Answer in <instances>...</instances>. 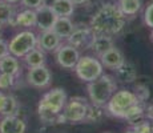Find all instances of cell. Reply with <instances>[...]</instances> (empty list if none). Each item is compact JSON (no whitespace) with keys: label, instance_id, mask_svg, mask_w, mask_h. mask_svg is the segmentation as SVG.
<instances>
[{"label":"cell","instance_id":"obj_15","mask_svg":"<svg viewBox=\"0 0 153 133\" xmlns=\"http://www.w3.org/2000/svg\"><path fill=\"white\" fill-rule=\"evenodd\" d=\"M116 71V77L124 84H132L137 80V69L129 61H124Z\"/></svg>","mask_w":153,"mask_h":133},{"label":"cell","instance_id":"obj_21","mask_svg":"<svg viewBox=\"0 0 153 133\" xmlns=\"http://www.w3.org/2000/svg\"><path fill=\"white\" fill-rule=\"evenodd\" d=\"M117 8L125 16H133L141 10V0H117Z\"/></svg>","mask_w":153,"mask_h":133},{"label":"cell","instance_id":"obj_32","mask_svg":"<svg viewBox=\"0 0 153 133\" xmlns=\"http://www.w3.org/2000/svg\"><path fill=\"white\" fill-rule=\"evenodd\" d=\"M5 103H7V94L3 93L1 91H0V114H1V113H3V111H4Z\"/></svg>","mask_w":153,"mask_h":133},{"label":"cell","instance_id":"obj_5","mask_svg":"<svg viewBox=\"0 0 153 133\" xmlns=\"http://www.w3.org/2000/svg\"><path fill=\"white\" fill-rule=\"evenodd\" d=\"M73 69H75L76 76L81 81L91 82L102 75L104 67H102L101 61L95 59L93 56H80L77 64Z\"/></svg>","mask_w":153,"mask_h":133},{"label":"cell","instance_id":"obj_27","mask_svg":"<svg viewBox=\"0 0 153 133\" xmlns=\"http://www.w3.org/2000/svg\"><path fill=\"white\" fill-rule=\"evenodd\" d=\"M136 96L137 99L140 100L141 103L145 101V100L149 99V96H151V92H149V87H146V85H143V84H139L136 85Z\"/></svg>","mask_w":153,"mask_h":133},{"label":"cell","instance_id":"obj_35","mask_svg":"<svg viewBox=\"0 0 153 133\" xmlns=\"http://www.w3.org/2000/svg\"><path fill=\"white\" fill-rule=\"evenodd\" d=\"M3 1L10 3V4H17V3H20V0H3Z\"/></svg>","mask_w":153,"mask_h":133},{"label":"cell","instance_id":"obj_13","mask_svg":"<svg viewBox=\"0 0 153 133\" xmlns=\"http://www.w3.org/2000/svg\"><path fill=\"white\" fill-rule=\"evenodd\" d=\"M37 45L40 49L47 52H55L61 45V37L53 31H42V35L37 37Z\"/></svg>","mask_w":153,"mask_h":133},{"label":"cell","instance_id":"obj_20","mask_svg":"<svg viewBox=\"0 0 153 133\" xmlns=\"http://www.w3.org/2000/svg\"><path fill=\"white\" fill-rule=\"evenodd\" d=\"M49 5L59 17H69L75 11V4L71 0H52Z\"/></svg>","mask_w":153,"mask_h":133},{"label":"cell","instance_id":"obj_8","mask_svg":"<svg viewBox=\"0 0 153 133\" xmlns=\"http://www.w3.org/2000/svg\"><path fill=\"white\" fill-rule=\"evenodd\" d=\"M95 36L96 35L93 33L89 25L75 27L73 32L67 37V40H68V44L73 45L77 49H89Z\"/></svg>","mask_w":153,"mask_h":133},{"label":"cell","instance_id":"obj_17","mask_svg":"<svg viewBox=\"0 0 153 133\" xmlns=\"http://www.w3.org/2000/svg\"><path fill=\"white\" fill-rule=\"evenodd\" d=\"M113 40L111 36H105V35H96L93 39L92 44H91V49L96 53V55L101 56L102 53H105L108 49H111L113 47Z\"/></svg>","mask_w":153,"mask_h":133},{"label":"cell","instance_id":"obj_7","mask_svg":"<svg viewBox=\"0 0 153 133\" xmlns=\"http://www.w3.org/2000/svg\"><path fill=\"white\" fill-rule=\"evenodd\" d=\"M87 106L88 103L83 97H72L71 100H67L65 105L61 111L64 124H76L84 121L85 114H87Z\"/></svg>","mask_w":153,"mask_h":133},{"label":"cell","instance_id":"obj_4","mask_svg":"<svg viewBox=\"0 0 153 133\" xmlns=\"http://www.w3.org/2000/svg\"><path fill=\"white\" fill-rule=\"evenodd\" d=\"M139 103H141V101L137 99L134 92L121 89V91H116V92L113 93V96L111 97V100L108 101V104L105 106H107L108 112H109L111 114L123 119L125 112L128 111L132 105L139 104Z\"/></svg>","mask_w":153,"mask_h":133},{"label":"cell","instance_id":"obj_26","mask_svg":"<svg viewBox=\"0 0 153 133\" xmlns=\"http://www.w3.org/2000/svg\"><path fill=\"white\" fill-rule=\"evenodd\" d=\"M15 77H16V76L10 75V73L0 72V91H5V89L12 88L13 84H15V81H16Z\"/></svg>","mask_w":153,"mask_h":133},{"label":"cell","instance_id":"obj_23","mask_svg":"<svg viewBox=\"0 0 153 133\" xmlns=\"http://www.w3.org/2000/svg\"><path fill=\"white\" fill-rule=\"evenodd\" d=\"M16 12H15L13 4L0 0V23L1 24H12Z\"/></svg>","mask_w":153,"mask_h":133},{"label":"cell","instance_id":"obj_29","mask_svg":"<svg viewBox=\"0 0 153 133\" xmlns=\"http://www.w3.org/2000/svg\"><path fill=\"white\" fill-rule=\"evenodd\" d=\"M144 23L151 29L153 28V1L146 5L145 11H144Z\"/></svg>","mask_w":153,"mask_h":133},{"label":"cell","instance_id":"obj_14","mask_svg":"<svg viewBox=\"0 0 153 133\" xmlns=\"http://www.w3.org/2000/svg\"><path fill=\"white\" fill-rule=\"evenodd\" d=\"M100 61H101L102 67L109 68V69L114 71V69H117V68L121 65L123 63H124L125 59H124L123 52L113 45L111 49H108L107 52L102 53V55L100 56Z\"/></svg>","mask_w":153,"mask_h":133},{"label":"cell","instance_id":"obj_24","mask_svg":"<svg viewBox=\"0 0 153 133\" xmlns=\"http://www.w3.org/2000/svg\"><path fill=\"white\" fill-rule=\"evenodd\" d=\"M102 106L95 105V104H88L87 106V114H85V120L88 123H99L102 119Z\"/></svg>","mask_w":153,"mask_h":133},{"label":"cell","instance_id":"obj_22","mask_svg":"<svg viewBox=\"0 0 153 133\" xmlns=\"http://www.w3.org/2000/svg\"><path fill=\"white\" fill-rule=\"evenodd\" d=\"M24 61L25 64L32 68V67H40V65H45V53L43 52V49L40 48H33L31 49L27 55L24 56Z\"/></svg>","mask_w":153,"mask_h":133},{"label":"cell","instance_id":"obj_3","mask_svg":"<svg viewBox=\"0 0 153 133\" xmlns=\"http://www.w3.org/2000/svg\"><path fill=\"white\" fill-rule=\"evenodd\" d=\"M88 96L92 104L99 106H105L113 93L117 91V81L113 76L102 73L99 79L88 82Z\"/></svg>","mask_w":153,"mask_h":133},{"label":"cell","instance_id":"obj_33","mask_svg":"<svg viewBox=\"0 0 153 133\" xmlns=\"http://www.w3.org/2000/svg\"><path fill=\"white\" fill-rule=\"evenodd\" d=\"M145 119L153 124V105H149L145 109Z\"/></svg>","mask_w":153,"mask_h":133},{"label":"cell","instance_id":"obj_19","mask_svg":"<svg viewBox=\"0 0 153 133\" xmlns=\"http://www.w3.org/2000/svg\"><path fill=\"white\" fill-rule=\"evenodd\" d=\"M52 29H53L61 39H67L73 32V29H75V24L72 23V20H71L69 17L61 16V17H57V20H56Z\"/></svg>","mask_w":153,"mask_h":133},{"label":"cell","instance_id":"obj_2","mask_svg":"<svg viewBox=\"0 0 153 133\" xmlns=\"http://www.w3.org/2000/svg\"><path fill=\"white\" fill-rule=\"evenodd\" d=\"M68 96L64 88H53L47 92L40 99L37 112L39 117L45 125H55V124H64L61 111L65 105Z\"/></svg>","mask_w":153,"mask_h":133},{"label":"cell","instance_id":"obj_12","mask_svg":"<svg viewBox=\"0 0 153 133\" xmlns=\"http://www.w3.org/2000/svg\"><path fill=\"white\" fill-rule=\"evenodd\" d=\"M27 124L17 114L4 116L0 120V133H25Z\"/></svg>","mask_w":153,"mask_h":133},{"label":"cell","instance_id":"obj_6","mask_svg":"<svg viewBox=\"0 0 153 133\" xmlns=\"http://www.w3.org/2000/svg\"><path fill=\"white\" fill-rule=\"evenodd\" d=\"M37 47V36L35 32L29 31H22L17 35H15L12 40L8 44L10 53L13 55L15 57H24L31 49Z\"/></svg>","mask_w":153,"mask_h":133},{"label":"cell","instance_id":"obj_34","mask_svg":"<svg viewBox=\"0 0 153 133\" xmlns=\"http://www.w3.org/2000/svg\"><path fill=\"white\" fill-rule=\"evenodd\" d=\"M75 5H83V4H87L89 0H71Z\"/></svg>","mask_w":153,"mask_h":133},{"label":"cell","instance_id":"obj_31","mask_svg":"<svg viewBox=\"0 0 153 133\" xmlns=\"http://www.w3.org/2000/svg\"><path fill=\"white\" fill-rule=\"evenodd\" d=\"M8 53H10V49H8V43L0 37V59H3L4 56H7Z\"/></svg>","mask_w":153,"mask_h":133},{"label":"cell","instance_id":"obj_18","mask_svg":"<svg viewBox=\"0 0 153 133\" xmlns=\"http://www.w3.org/2000/svg\"><path fill=\"white\" fill-rule=\"evenodd\" d=\"M0 72L3 73H10V75L17 76L20 73V63L17 57L13 55L8 53L3 59H0Z\"/></svg>","mask_w":153,"mask_h":133},{"label":"cell","instance_id":"obj_39","mask_svg":"<svg viewBox=\"0 0 153 133\" xmlns=\"http://www.w3.org/2000/svg\"><path fill=\"white\" fill-rule=\"evenodd\" d=\"M104 133H111V132H104Z\"/></svg>","mask_w":153,"mask_h":133},{"label":"cell","instance_id":"obj_1","mask_svg":"<svg viewBox=\"0 0 153 133\" xmlns=\"http://www.w3.org/2000/svg\"><path fill=\"white\" fill-rule=\"evenodd\" d=\"M126 16L121 13L116 4H104L91 17L89 27L95 35L114 36L124 29Z\"/></svg>","mask_w":153,"mask_h":133},{"label":"cell","instance_id":"obj_25","mask_svg":"<svg viewBox=\"0 0 153 133\" xmlns=\"http://www.w3.org/2000/svg\"><path fill=\"white\" fill-rule=\"evenodd\" d=\"M19 109H20V106H19V103H17L16 97L12 96V94H7V103H5L4 111H3V113H1V114H4V116L17 114Z\"/></svg>","mask_w":153,"mask_h":133},{"label":"cell","instance_id":"obj_40","mask_svg":"<svg viewBox=\"0 0 153 133\" xmlns=\"http://www.w3.org/2000/svg\"><path fill=\"white\" fill-rule=\"evenodd\" d=\"M63 133H65V132H63Z\"/></svg>","mask_w":153,"mask_h":133},{"label":"cell","instance_id":"obj_37","mask_svg":"<svg viewBox=\"0 0 153 133\" xmlns=\"http://www.w3.org/2000/svg\"><path fill=\"white\" fill-rule=\"evenodd\" d=\"M151 39H152V41H153V28H152V32H151Z\"/></svg>","mask_w":153,"mask_h":133},{"label":"cell","instance_id":"obj_11","mask_svg":"<svg viewBox=\"0 0 153 133\" xmlns=\"http://www.w3.org/2000/svg\"><path fill=\"white\" fill-rule=\"evenodd\" d=\"M35 11H36V27L40 31H49L53 28L59 16L53 12L51 5L43 4Z\"/></svg>","mask_w":153,"mask_h":133},{"label":"cell","instance_id":"obj_38","mask_svg":"<svg viewBox=\"0 0 153 133\" xmlns=\"http://www.w3.org/2000/svg\"><path fill=\"white\" fill-rule=\"evenodd\" d=\"M1 27H3V24H1V23H0V32H1Z\"/></svg>","mask_w":153,"mask_h":133},{"label":"cell","instance_id":"obj_16","mask_svg":"<svg viewBox=\"0 0 153 133\" xmlns=\"http://www.w3.org/2000/svg\"><path fill=\"white\" fill-rule=\"evenodd\" d=\"M12 25L20 27H36V11L31 8H25L24 11H20L19 13L15 15V19Z\"/></svg>","mask_w":153,"mask_h":133},{"label":"cell","instance_id":"obj_28","mask_svg":"<svg viewBox=\"0 0 153 133\" xmlns=\"http://www.w3.org/2000/svg\"><path fill=\"white\" fill-rule=\"evenodd\" d=\"M133 129L137 133H153V124L145 119L144 121H141L140 124L134 125Z\"/></svg>","mask_w":153,"mask_h":133},{"label":"cell","instance_id":"obj_30","mask_svg":"<svg viewBox=\"0 0 153 133\" xmlns=\"http://www.w3.org/2000/svg\"><path fill=\"white\" fill-rule=\"evenodd\" d=\"M23 7L25 8H31V10H36L40 5L44 4V0H20Z\"/></svg>","mask_w":153,"mask_h":133},{"label":"cell","instance_id":"obj_36","mask_svg":"<svg viewBox=\"0 0 153 133\" xmlns=\"http://www.w3.org/2000/svg\"><path fill=\"white\" fill-rule=\"evenodd\" d=\"M124 133H137L136 131H134V129L133 128H132V129H128V131H125Z\"/></svg>","mask_w":153,"mask_h":133},{"label":"cell","instance_id":"obj_10","mask_svg":"<svg viewBox=\"0 0 153 133\" xmlns=\"http://www.w3.org/2000/svg\"><path fill=\"white\" fill-rule=\"evenodd\" d=\"M51 79H52V75L45 65L32 67L29 68L27 73L28 84L32 85L33 88H39V89L48 87L51 84Z\"/></svg>","mask_w":153,"mask_h":133},{"label":"cell","instance_id":"obj_9","mask_svg":"<svg viewBox=\"0 0 153 133\" xmlns=\"http://www.w3.org/2000/svg\"><path fill=\"white\" fill-rule=\"evenodd\" d=\"M56 61L60 67L65 68V69H73L77 64L79 59H80V52L77 48H75L71 44L65 45H60L56 49Z\"/></svg>","mask_w":153,"mask_h":133}]
</instances>
